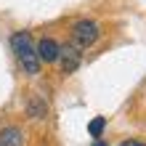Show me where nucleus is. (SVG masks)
I'll use <instances>...</instances> for the list:
<instances>
[{"label": "nucleus", "instance_id": "1", "mask_svg": "<svg viewBox=\"0 0 146 146\" xmlns=\"http://www.w3.org/2000/svg\"><path fill=\"white\" fill-rule=\"evenodd\" d=\"M11 48H13L16 61L21 64V69L27 74H37L40 72V58H37V50H35V42H32L29 32H16L11 37Z\"/></svg>", "mask_w": 146, "mask_h": 146}, {"label": "nucleus", "instance_id": "6", "mask_svg": "<svg viewBox=\"0 0 146 146\" xmlns=\"http://www.w3.org/2000/svg\"><path fill=\"white\" fill-rule=\"evenodd\" d=\"M104 127H106V119H104V117H96V119H90V125H88V133H90L93 138L98 141V135L104 133Z\"/></svg>", "mask_w": 146, "mask_h": 146}, {"label": "nucleus", "instance_id": "3", "mask_svg": "<svg viewBox=\"0 0 146 146\" xmlns=\"http://www.w3.org/2000/svg\"><path fill=\"white\" fill-rule=\"evenodd\" d=\"M58 61H61V66H64L66 74H72L77 66H80L82 56H80V50H77L74 45H64L61 50H58Z\"/></svg>", "mask_w": 146, "mask_h": 146}, {"label": "nucleus", "instance_id": "7", "mask_svg": "<svg viewBox=\"0 0 146 146\" xmlns=\"http://www.w3.org/2000/svg\"><path fill=\"white\" fill-rule=\"evenodd\" d=\"M119 146H146V143H141V141H122Z\"/></svg>", "mask_w": 146, "mask_h": 146}, {"label": "nucleus", "instance_id": "2", "mask_svg": "<svg viewBox=\"0 0 146 146\" xmlns=\"http://www.w3.org/2000/svg\"><path fill=\"white\" fill-rule=\"evenodd\" d=\"M72 40H74V48H90L93 42L98 40V24L90 21V19L74 21V27H72Z\"/></svg>", "mask_w": 146, "mask_h": 146}, {"label": "nucleus", "instance_id": "8", "mask_svg": "<svg viewBox=\"0 0 146 146\" xmlns=\"http://www.w3.org/2000/svg\"><path fill=\"white\" fill-rule=\"evenodd\" d=\"M93 146H106V143H104V141H96V143H93Z\"/></svg>", "mask_w": 146, "mask_h": 146}, {"label": "nucleus", "instance_id": "5", "mask_svg": "<svg viewBox=\"0 0 146 146\" xmlns=\"http://www.w3.org/2000/svg\"><path fill=\"white\" fill-rule=\"evenodd\" d=\"M24 141V133L21 127H5V130H0V146H21Z\"/></svg>", "mask_w": 146, "mask_h": 146}, {"label": "nucleus", "instance_id": "4", "mask_svg": "<svg viewBox=\"0 0 146 146\" xmlns=\"http://www.w3.org/2000/svg\"><path fill=\"white\" fill-rule=\"evenodd\" d=\"M35 50H37V58H42V61H58V50H61V45H58L53 37H42L35 45Z\"/></svg>", "mask_w": 146, "mask_h": 146}]
</instances>
